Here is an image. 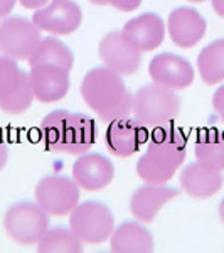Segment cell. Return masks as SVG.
Returning <instances> with one entry per match:
<instances>
[{
    "label": "cell",
    "instance_id": "7c38bea8",
    "mask_svg": "<svg viewBox=\"0 0 224 253\" xmlns=\"http://www.w3.org/2000/svg\"><path fill=\"white\" fill-rule=\"evenodd\" d=\"M115 177V166L103 154L84 152L78 156L73 164V179L79 189L84 191H101L112 184Z\"/></svg>",
    "mask_w": 224,
    "mask_h": 253
},
{
    "label": "cell",
    "instance_id": "5b68a950",
    "mask_svg": "<svg viewBox=\"0 0 224 253\" xmlns=\"http://www.w3.org/2000/svg\"><path fill=\"white\" fill-rule=\"evenodd\" d=\"M49 214L37 201H20L3 214V230L12 242L29 247L37 245L49 230Z\"/></svg>",
    "mask_w": 224,
    "mask_h": 253
},
{
    "label": "cell",
    "instance_id": "1f68e13d",
    "mask_svg": "<svg viewBox=\"0 0 224 253\" xmlns=\"http://www.w3.org/2000/svg\"><path fill=\"white\" fill-rule=\"evenodd\" d=\"M91 3H95V5H107L108 0H89Z\"/></svg>",
    "mask_w": 224,
    "mask_h": 253
},
{
    "label": "cell",
    "instance_id": "2e32d148",
    "mask_svg": "<svg viewBox=\"0 0 224 253\" xmlns=\"http://www.w3.org/2000/svg\"><path fill=\"white\" fill-rule=\"evenodd\" d=\"M206 31V19L192 7H177L167 19V32L170 41L182 49H190L201 42Z\"/></svg>",
    "mask_w": 224,
    "mask_h": 253
},
{
    "label": "cell",
    "instance_id": "ffe728a7",
    "mask_svg": "<svg viewBox=\"0 0 224 253\" xmlns=\"http://www.w3.org/2000/svg\"><path fill=\"white\" fill-rule=\"evenodd\" d=\"M110 248L115 253H150L155 248V242L152 231L137 219L125 221L115 228L110 236Z\"/></svg>",
    "mask_w": 224,
    "mask_h": 253
},
{
    "label": "cell",
    "instance_id": "4fadbf2b",
    "mask_svg": "<svg viewBox=\"0 0 224 253\" xmlns=\"http://www.w3.org/2000/svg\"><path fill=\"white\" fill-rule=\"evenodd\" d=\"M149 75L153 83L170 89L189 88L194 81V68L186 58L172 52H162L152 58Z\"/></svg>",
    "mask_w": 224,
    "mask_h": 253
},
{
    "label": "cell",
    "instance_id": "d6a6232c",
    "mask_svg": "<svg viewBox=\"0 0 224 253\" xmlns=\"http://www.w3.org/2000/svg\"><path fill=\"white\" fill-rule=\"evenodd\" d=\"M187 2H192V3H201V2H206V0H187Z\"/></svg>",
    "mask_w": 224,
    "mask_h": 253
},
{
    "label": "cell",
    "instance_id": "9a60e30c",
    "mask_svg": "<svg viewBox=\"0 0 224 253\" xmlns=\"http://www.w3.org/2000/svg\"><path fill=\"white\" fill-rule=\"evenodd\" d=\"M149 132L144 125H140L133 118H118L112 122L105 133V144L110 149V152L116 157H130L137 154L142 149V145L149 140Z\"/></svg>",
    "mask_w": 224,
    "mask_h": 253
},
{
    "label": "cell",
    "instance_id": "cb8c5ba5",
    "mask_svg": "<svg viewBox=\"0 0 224 253\" xmlns=\"http://www.w3.org/2000/svg\"><path fill=\"white\" fill-rule=\"evenodd\" d=\"M83 250V242L75 235L71 228L64 226L47 230L37 243L39 253H81Z\"/></svg>",
    "mask_w": 224,
    "mask_h": 253
},
{
    "label": "cell",
    "instance_id": "4dcf8cb0",
    "mask_svg": "<svg viewBox=\"0 0 224 253\" xmlns=\"http://www.w3.org/2000/svg\"><path fill=\"white\" fill-rule=\"evenodd\" d=\"M218 213H219V219H221L223 224H224V198L221 199V203H219V210H218Z\"/></svg>",
    "mask_w": 224,
    "mask_h": 253
},
{
    "label": "cell",
    "instance_id": "f546056e",
    "mask_svg": "<svg viewBox=\"0 0 224 253\" xmlns=\"http://www.w3.org/2000/svg\"><path fill=\"white\" fill-rule=\"evenodd\" d=\"M211 5L219 17L224 19V0H211Z\"/></svg>",
    "mask_w": 224,
    "mask_h": 253
},
{
    "label": "cell",
    "instance_id": "ba28073f",
    "mask_svg": "<svg viewBox=\"0 0 224 253\" xmlns=\"http://www.w3.org/2000/svg\"><path fill=\"white\" fill-rule=\"evenodd\" d=\"M40 29L22 15L0 20V54L15 61H27L40 42Z\"/></svg>",
    "mask_w": 224,
    "mask_h": 253
},
{
    "label": "cell",
    "instance_id": "f1b7e54d",
    "mask_svg": "<svg viewBox=\"0 0 224 253\" xmlns=\"http://www.w3.org/2000/svg\"><path fill=\"white\" fill-rule=\"evenodd\" d=\"M47 2H49V0H19V3L24 7V9H32V10L46 5Z\"/></svg>",
    "mask_w": 224,
    "mask_h": 253
},
{
    "label": "cell",
    "instance_id": "e0dca14e",
    "mask_svg": "<svg viewBox=\"0 0 224 253\" xmlns=\"http://www.w3.org/2000/svg\"><path fill=\"white\" fill-rule=\"evenodd\" d=\"M31 84L36 100L40 103H54L68 95L71 86L69 71L54 64H39L31 68Z\"/></svg>",
    "mask_w": 224,
    "mask_h": 253
},
{
    "label": "cell",
    "instance_id": "277c9868",
    "mask_svg": "<svg viewBox=\"0 0 224 253\" xmlns=\"http://www.w3.org/2000/svg\"><path fill=\"white\" fill-rule=\"evenodd\" d=\"M133 118L145 128H164L170 126L181 113V98L176 89L162 84H145L133 95Z\"/></svg>",
    "mask_w": 224,
    "mask_h": 253
},
{
    "label": "cell",
    "instance_id": "52a82bcc",
    "mask_svg": "<svg viewBox=\"0 0 224 253\" xmlns=\"http://www.w3.org/2000/svg\"><path fill=\"white\" fill-rule=\"evenodd\" d=\"M69 228L83 243L100 245L115 231V216L101 201H86L69 213Z\"/></svg>",
    "mask_w": 224,
    "mask_h": 253
},
{
    "label": "cell",
    "instance_id": "ac0fdd59",
    "mask_svg": "<svg viewBox=\"0 0 224 253\" xmlns=\"http://www.w3.org/2000/svg\"><path fill=\"white\" fill-rule=\"evenodd\" d=\"M177 196L179 189L176 187L145 182V186L138 187L130 198V213L140 223L149 224L157 218L158 211Z\"/></svg>",
    "mask_w": 224,
    "mask_h": 253
},
{
    "label": "cell",
    "instance_id": "d6986e66",
    "mask_svg": "<svg viewBox=\"0 0 224 253\" xmlns=\"http://www.w3.org/2000/svg\"><path fill=\"white\" fill-rule=\"evenodd\" d=\"M165 24L160 15L145 12L138 17L128 20L123 27V34L132 41L142 52L153 51L164 42Z\"/></svg>",
    "mask_w": 224,
    "mask_h": 253
},
{
    "label": "cell",
    "instance_id": "d4e9b609",
    "mask_svg": "<svg viewBox=\"0 0 224 253\" xmlns=\"http://www.w3.org/2000/svg\"><path fill=\"white\" fill-rule=\"evenodd\" d=\"M108 5L120 12H133L142 5V0H108Z\"/></svg>",
    "mask_w": 224,
    "mask_h": 253
},
{
    "label": "cell",
    "instance_id": "7402d4cb",
    "mask_svg": "<svg viewBox=\"0 0 224 253\" xmlns=\"http://www.w3.org/2000/svg\"><path fill=\"white\" fill-rule=\"evenodd\" d=\"M197 71L206 84L224 81V38L213 41L199 52Z\"/></svg>",
    "mask_w": 224,
    "mask_h": 253
},
{
    "label": "cell",
    "instance_id": "4316f807",
    "mask_svg": "<svg viewBox=\"0 0 224 253\" xmlns=\"http://www.w3.org/2000/svg\"><path fill=\"white\" fill-rule=\"evenodd\" d=\"M7 161H9V145L3 140V137L0 135V170L7 166Z\"/></svg>",
    "mask_w": 224,
    "mask_h": 253
},
{
    "label": "cell",
    "instance_id": "8fae6325",
    "mask_svg": "<svg viewBox=\"0 0 224 253\" xmlns=\"http://www.w3.org/2000/svg\"><path fill=\"white\" fill-rule=\"evenodd\" d=\"M32 22L52 36H69L78 31L83 22V10L73 0H52L36 9Z\"/></svg>",
    "mask_w": 224,
    "mask_h": 253
},
{
    "label": "cell",
    "instance_id": "484cf974",
    "mask_svg": "<svg viewBox=\"0 0 224 253\" xmlns=\"http://www.w3.org/2000/svg\"><path fill=\"white\" fill-rule=\"evenodd\" d=\"M213 108L224 124V84H221L213 95Z\"/></svg>",
    "mask_w": 224,
    "mask_h": 253
},
{
    "label": "cell",
    "instance_id": "44dd1931",
    "mask_svg": "<svg viewBox=\"0 0 224 253\" xmlns=\"http://www.w3.org/2000/svg\"><path fill=\"white\" fill-rule=\"evenodd\" d=\"M27 61H29L31 68L39 66V64H54V66H61L71 71L73 64H75V56L63 41L51 36V38L40 39V42L36 46L34 52Z\"/></svg>",
    "mask_w": 224,
    "mask_h": 253
},
{
    "label": "cell",
    "instance_id": "8992f818",
    "mask_svg": "<svg viewBox=\"0 0 224 253\" xmlns=\"http://www.w3.org/2000/svg\"><path fill=\"white\" fill-rule=\"evenodd\" d=\"M36 100L29 73L19 68L17 61L0 56V110L9 115H20Z\"/></svg>",
    "mask_w": 224,
    "mask_h": 253
},
{
    "label": "cell",
    "instance_id": "6da1fadb",
    "mask_svg": "<svg viewBox=\"0 0 224 253\" xmlns=\"http://www.w3.org/2000/svg\"><path fill=\"white\" fill-rule=\"evenodd\" d=\"M81 96L105 124L127 118L132 113L133 95L128 91L121 75L107 66L93 68L84 75Z\"/></svg>",
    "mask_w": 224,
    "mask_h": 253
},
{
    "label": "cell",
    "instance_id": "30bf717a",
    "mask_svg": "<svg viewBox=\"0 0 224 253\" xmlns=\"http://www.w3.org/2000/svg\"><path fill=\"white\" fill-rule=\"evenodd\" d=\"M98 54L103 64L121 76H132L140 69L142 51L123 31H112L100 41Z\"/></svg>",
    "mask_w": 224,
    "mask_h": 253
},
{
    "label": "cell",
    "instance_id": "603a6c76",
    "mask_svg": "<svg viewBox=\"0 0 224 253\" xmlns=\"http://www.w3.org/2000/svg\"><path fill=\"white\" fill-rule=\"evenodd\" d=\"M195 159L216 169L224 170V132L221 130H206L194 145Z\"/></svg>",
    "mask_w": 224,
    "mask_h": 253
},
{
    "label": "cell",
    "instance_id": "7a4b0ae2",
    "mask_svg": "<svg viewBox=\"0 0 224 253\" xmlns=\"http://www.w3.org/2000/svg\"><path fill=\"white\" fill-rule=\"evenodd\" d=\"M186 156L187 138L182 130L155 128L147 140L145 154L137 162V174L145 182L167 184L184 164Z\"/></svg>",
    "mask_w": 224,
    "mask_h": 253
},
{
    "label": "cell",
    "instance_id": "5bb4252c",
    "mask_svg": "<svg viewBox=\"0 0 224 253\" xmlns=\"http://www.w3.org/2000/svg\"><path fill=\"white\" fill-rule=\"evenodd\" d=\"M181 187L187 196L194 199H209L221 191L224 184L223 170L204 164L201 161L184 166L179 175Z\"/></svg>",
    "mask_w": 224,
    "mask_h": 253
},
{
    "label": "cell",
    "instance_id": "9c48e42d",
    "mask_svg": "<svg viewBox=\"0 0 224 253\" xmlns=\"http://www.w3.org/2000/svg\"><path fill=\"white\" fill-rule=\"evenodd\" d=\"M34 196L51 216H66L79 205V186L66 175H46L36 184Z\"/></svg>",
    "mask_w": 224,
    "mask_h": 253
},
{
    "label": "cell",
    "instance_id": "3957f363",
    "mask_svg": "<svg viewBox=\"0 0 224 253\" xmlns=\"http://www.w3.org/2000/svg\"><path fill=\"white\" fill-rule=\"evenodd\" d=\"M40 133L47 150L81 156L95 144L96 125L93 118L84 113L59 108L44 117Z\"/></svg>",
    "mask_w": 224,
    "mask_h": 253
},
{
    "label": "cell",
    "instance_id": "83f0119b",
    "mask_svg": "<svg viewBox=\"0 0 224 253\" xmlns=\"http://www.w3.org/2000/svg\"><path fill=\"white\" fill-rule=\"evenodd\" d=\"M17 2L19 0H0V19L7 17V15L14 10V7Z\"/></svg>",
    "mask_w": 224,
    "mask_h": 253
}]
</instances>
